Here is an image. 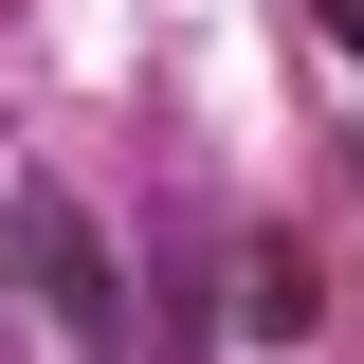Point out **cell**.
I'll use <instances>...</instances> for the list:
<instances>
[{
	"mask_svg": "<svg viewBox=\"0 0 364 364\" xmlns=\"http://www.w3.org/2000/svg\"><path fill=\"white\" fill-rule=\"evenodd\" d=\"M310 18H328V37H346V55H364V0H310Z\"/></svg>",
	"mask_w": 364,
	"mask_h": 364,
	"instance_id": "7a4b0ae2",
	"label": "cell"
},
{
	"mask_svg": "<svg viewBox=\"0 0 364 364\" xmlns=\"http://www.w3.org/2000/svg\"><path fill=\"white\" fill-rule=\"evenodd\" d=\"M18 255H37V310H55V346H91V364L128 346V273H109L91 200H55V182H37V200H18Z\"/></svg>",
	"mask_w": 364,
	"mask_h": 364,
	"instance_id": "6da1fadb",
	"label": "cell"
}]
</instances>
